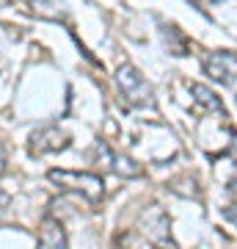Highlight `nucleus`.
I'll use <instances>...</instances> for the list:
<instances>
[{
	"instance_id": "nucleus-3",
	"label": "nucleus",
	"mask_w": 237,
	"mask_h": 249,
	"mask_svg": "<svg viewBox=\"0 0 237 249\" xmlns=\"http://www.w3.org/2000/svg\"><path fill=\"white\" fill-rule=\"evenodd\" d=\"M94 158H97V163L102 169L113 172L116 178H127V180L143 178V166H141L138 160L130 158V155H122V152H113L105 142L94 144Z\"/></svg>"
},
{
	"instance_id": "nucleus-1",
	"label": "nucleus",
	"mask_w": 237,
	"mask_h": 249,
	"mask_svg": "<svg viewBox=\"0 0 237 249\" xmlns=\"http://www.w3.org/2000/svg\"><path fill=\"white\" fill-rule=\"evenodd\" d=\"M47 180L61 191L80 194L88 205H102L105 199V180L94 172H75V169H50Z\"/></svg>"
},
{
	"instance_id": "nucleus-7",
	"label": "nucleus",
	"mask_w": 237,
	"mask_h": 249,
	"mask_svg": "<svg viewBox=\"0 0 237 249\" xmlns=\"http://www.w3.org/2000/svg\"><path fill=\"white\" fill-rule=\"evenodd\" d=\"M188 91L193 97V106L196 111H204V114H218V116H226V108H223V100L204 83H188Z\"/></svg>"
},
{
	"instance_id": "nucleus-13",
	"label": "nucleus",
	"mask_w": 237,
	"mask_h": 249,
	"mask_svg": "<svg viewBox=\"0 0 237 249\" xmlns=\"http://www.w3.org/2000/svg\"><path fill=\"white\" fill-rule=\"evenodd\" d=\"M229 194H232V196H235V199H237V178L232 180V183H229Z\"/></svg>"
},
{
	"instance_id": "nucleus-8",
	"label": "nucleus",
	"mask_w": 237,
	"mask_h": 249,
	"mask_svg": "<svg viewBox=\"0 0 237 249\" xmlns=\"http://www.w3.org/2000/svg\"><path fill=\"white\" fill-rule=\"evenodd\" d=\"M160 34H163V45L171 55H190V39L176 25H163Z\"/></svg>"
},
{
	"instance_id": "nucleus-11",
	"label": "nucleus",
	"mask_w": 237,
	"mask_h": 249,
	"mask_svg": "<svg viewBox=\"0 0 237 249\" xmlns=\"http://www.w3.org/2000/svg\"><path fill=\"white\" fill-rule=\"evenodd\" d=\"M3 172H6V147L0 144V178H3Z\"/></svg>"
},
{
	"instance_id": "nucleus-6",
	"label": "nucleus",
	"mask_w": 237,
	"mask_h": 249,
	"mask_svg": "<svg viewBox=\"0 0 237 249\" xmlns=\"http://www.w3.org/2000/svg\"><path fill=\"white\" fill-rule=\"evenodd\" d=\"M36 249H69V238H66V230L63 224L55 219V216H44L42 224H39V241H36Z\"/></svg>"
},
{
	"instance_id": "nucleus-5",
	"label": "nucleus",
	"mask_w": 237,
	"mask_h": 249,
	"mask_svg": "<svg viewBox=\"0 0 237 249\" xmlns=\"http://www.w3.org/2000/svg\"><path fill=\"white\" fill-rule=\"evenodd\" d=\"M204 72L221 86H235L237 80V53L232 50H215L204 58Z\"/></svg>"
},
{
	"instance_id": "nucleus-4",
	"label": "nucleus",
	"mask_w": 237,
	"mask_h": 249,
	"mask_svg": "<svg viewBox=\"0 0 237 249\" xmlns=\"http://www.w3.org/2000/svg\"><path fill=\"white\" fill-rule=\"evenodd\" d=\"M72 136L58 127V124H47V127H39L31 133V142H28V150L31 155H50V152H63L69 147Z\"/></svg>"
},
{
	"instance_id": "nucleus-12",
	"label": "nucleus",
	"mask_w": 237,
	"mask_h": 249,
	"mask_svg": "<svg viewBox=\"0 0 237 249\" xmlns=\"http://www.w3.org/2000/svg\"><path fill=\"white\" fill-rule=\"evenodd\" d=\"M6 208H9V194H6V191H0V216H3Z\"/></svg>"
},
{
	"instance_id": "nucleus-9",
	"label": "nucleus",
	"mask_w": 237,
	"mask_h": 249,
	"mask_svg": "<svg viewBox=\"0 0 237 249\" xmlns=\"http://www.w3.org/2000/svg\"><path fill=\"white\" fill-rule=\"evenodd\" d=\"M31 9L44 19H58L66 14V3L63 0H31Z\"/></svg>"
},
{
	"instance_id": "nucleus-10",
	"label": "nucleus",
	"mask_w": 237,
	"mask_h": 249,
	"mask_svg": "<svg viewBox=\"0 0 237 249\" xmlns=\"http://www.w3.org/2000/svg\"><path fill=\"white\" fill-rule=\"evenodd\" d=\"M221 213H223L226 222H232L237 227V199H235V202H229V205H223V208H221Z\"/></svg>"
},
{
	"instance_id": "nucleus-2",
	"label": "nucleus",
	"mask_w": 237,
	"mask_h": 249,
	"mask_svg": "<svg viewBox=\"0 0 237 249\" xmlns=\"http://www.w3.org/2000/svg\"><path fill=\"white\" fill-rule=\"evenodd\" d=\"M116 86H119V94L124 97V103L130 108H141V111H146V108L155 111V108H158L152 83L143 78L132 64H122V67L116 70Z\"/></svg>"
}]
</instances>
